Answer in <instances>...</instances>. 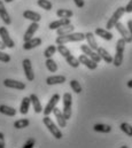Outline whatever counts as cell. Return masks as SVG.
I'll return each instance as SVG.
<instances>
[{
	"instance_id": "obj_32",
	"label": "cell",
	"mask_w": 132,
	"mask_h": 148,
	"mask_svg": "<svg viewBox=\"0 0 132 148\" xmlns=\"http://www.w3.org/2000/svg\"><path fill=\"white\" fill-rule=\"evenodd\" d=\"M37 5H38L40 8L45 9V10H51L52 7H53V5H52V2H51L50 0H38V1H37Z\"/></svg>"
},
{
	"instance_id": "obj_37",
	"label": "cell",
	"mask_w": 132,
	"mask_h": 148,
	"mask_svg": "<svg viewBox=\"0 0 132 148\" xmlns=\"http://www.w3.org/2000/svg\"><path fill=\"white\" fill-rule=\"evenodd\" d=\"M0 61L3 62V63H8L10 61V55L5 53V52H2V51H0Z\"/></svg>"
},
{
	"instance_id": "obj_39",
	"label": "cell",
	"mask_w": 132,
	"mask_h": 148,
	"mask_svg": "<svg viewBox=\"0 0 132 148\" xmlns=\"http://www.w3.org/2000/svg\"><path fill=\"white\" fill-rule=\"evenodd\" d=\"M74 2H75V5H76L78 8H83V7L85 6V1H84V0H74Z\"/></svg>"
},
{
	"instance_id": "obj_2",
	"label": "cell",
	"mask_w": 132,
	"mask_h": 148,
	"mask_svg": "<svg viewBox=\"0 0 132 148\" xmlns=\"http://www.w3.org/2000/svg\"><path fill=\"white\" fill-rule=\"evenodd\" d=\"M125 45H126V42H125V40H124L123 38L118 39L117 42H116V48H115L116 54H115V56H114V59H113V64H114L115 67H120V66L123 63Z\"/></svg>"
},
{
	"instance_id": "obj_8",
	"label": "cell",
	"mask_w": 132,
	"mask_h": 148,
	"mask_svg": "<svg viewBox=\"0 0 132 148\" xmlns=\"http://www.w3.org/2000/svg\"><path fill=\"white\" fill-rule=\"evenodd\" d=\"M80 51L83 52V54H85L86 56H89L91 60H93L94 62H97V63H99L100 61H101V58L99 56V54L96 52V51H93L89 45H82L80 46Z\"/></svg>"
},
{
	"instance_id": "obj_15",
	"label": "cell",
	"mask_w": 132,
	"mask_h": 148,
	"mask_svg": "<svg viewBox=\"0 0 132 148\" xmlns=\"http://www.w3.org/2000/svg\"><path fill=\"white\" fill-rule=\"evenodd\" d=\"M40 45H41V39H40V38L32 37L31 39L24 41L23 48H24L25 51H30V49H33V48H36V47H38V46H40Z\"/></svg>"
},
{
	"instance_id": "obj_12",
	"label": "cell",
	"mask_w": 132,
	"mask_h": 148,
	"mask_svg": "<svg viewBox=\"0 0 132 148\" xmlns=\"http://www.w3.org/2000/svg\"><path fill=\"white\" fill-rule=\"evenodd\" d=\"M78 61H79V63H82V64H84L86 68H89L90 70H94V69H97V67H98V63L94 62L93 60H91V59H90L89 56H86L85 54L79 55Z\"/></svg>"
},
{
	"instance_id": "obj_29",
	"label": "cell",
	"mask_w": 132,
	"mask_h": 148,
	"mask_svg": "<svg viewBox=\"0 0 132 148\" xmlns=\"http://www.w3.org/2000/svg\"><path fill=\"white\" fill-rule=\"evenodd\" d=\"M72 15H74V12L70 10V9L62 8V9L56 10V16L60 17V18H70V17H72Z\"/></svg>"
},
{
	"instance_id": "obj_4",
	"label": "cell",
	"mask_w": 132,
	"mask_h": 148,
	"mask_svg": "<svg viewBox=\"0 0 132 148\" xmlns=\"http://www.w3.org/2000/svg\"><path fill=\"white\" fill-rule=\"evenodd\" d=\"M71 107H72V97L69 92H66L63 94V116L67 121L71 117Z\"/></svg>"
},
{
	"instance_id": "obj_13",
	"label": "cell",
	"mask_w": 132,
	"mask_h": 148,
	"mask_svg": "<svg viewBox=\"0 0 132 148\" xmlns=\"http://www.w3.org/2000/svg\"><path fill=\"white\" fill-rule=\"evenodd\" d=\"M0 17H1V20L3 21V23L6 25H9L12 23V18H10V16H9V14H8L7 9H6L5 3H3L2 0H0Z\"/></svg>"
},
{
	"instance_id": "obj_9",
	"label": "cell",
	"mask_w": 132,
	"mask_h": 148,
	"mask_svg": "<svg viewBox=\"0 0 132 148\" xmlns=\"http://www.w3.org/2000/svg\"><path fill=\"white\" fill-rule=\"evenodd\" d=\"M22 66H23V70H24V75H25L27 79L29 82H32L34 79V73H33L31 61L29 59H24L22 62Z\"/></svg>"
},
{
	"instance_id": "obj_22",
	"label": "cell",
	"mask_w": 132,
	"mask_h": 148,
	"mask_svg": "<svg viewBox=\"0 0 132 148\" xmlns=\"http://www.w3.org/2000/svg\"><path fill=\"white\" fill-rule=\"evenodd\" d=\"M85 39L87 40V45H89L93 51H97V49H98V42H97V40H96L94 34H92V32L85 34Z\"/></svg>"
},
{
	"instance_id": "obj_45",
	"label": "cell",
	"mask_w": 132,
	"mask_h": 148,
	"mask_svg": "<svg viewBox=\"0 0 132 148\" xmlns=\"http://www.w3.org/2000/svg\"><path fill=\"white\" fill-rule=\"evenodd\" d=\"M13 0H3V2H6V3H9V2H12Z\"/></svg>"
},
{
	"instance_id": "obj_34",
	"label": "cell",
	"mask_w": 132,
	"mask_h": 148,
	"mask_svg": "<svg viewBox=\"0 0 132 148\" xmlns=\"http://www.w3.org/2000/svg\"><path fill=\"white\" fill-rule=\"evenodd\" d=\"M70 87H71L72 91H74L75 93H77V94H79V93L82 92V86H80L79 82H77L76 79H72V80L70 82Z\"/></svg>"
},
{
	"instance_id": "obj_30",
	"label": "cell",
	"mask_w": 132,
	"mask_h": 148,
	"mask_svg": "<svg viewBox=\"0 0 132 148\" xmlns=\"http://www.w3.org/2000/svg\"><path fill=\"white\" fill-rule=\"evenodd\" d=\"M66 61H67V63L70 66V67H72V68H78L79 67V61H78V59L77 58H75L72 54H69V55H67L66 58Z\"/></svg>"
},
{
	"instance_id": "obj_38",
	"label": "cell",
	"mask_w": 132,
	"mask_h": 148,
	"mask_svg": "<svg viewBox=\"0 0 132 148\" xmlns=\"http://www.w3.org/2000/svg\"><path fill=\"white\" fill-rule=\"evenodd\" d=\"M34 144H36V140L33 138H29L27 140V143L23 145V148H32L34 146Z\"/></svg>"
},
{
	"instance_id": "obj_43",
	"label": "cell",
	"mask_w": 132,
	"mask_h": 148,
	"mask_svg": "<svg viewBox=\"0 0 132 148\" xmlns=\"http://www.w3.org/2000/svg\"><path fill=\"white\" fill-rule=\"evenodd\" d=\"M5 48H6V45H5V44H3V42L0 40V51H3Z\"/></svg>"
},
{
	"instance_id": "obj_41",
	"label": "cell",
	"mask_w": 132,
	"mask_h": 148,
	"mask_svg": "<svg viewBox=\"0 0 132 148\" xmlns=\"http://www.w3.org/2000/svg\"><path fill=\"white\" fill-rule=\"evenodd\" d=\"M0 148H5V136L2 132H0Z\"/></svg>"
},
{
	"instance_id": "obj_40",
	"label": "cell",
	"mask_w": 132,
	"mask_h": 148,
	"mask_svg": "<svg viewBox=\"0 0 132 148\" xmlns=\"http://www.w3.org/2000/svg\"><path fill=\"white\" fill-rule=\"evenodd\" d=\"M124 10H125V13H132V0H130L129 3L124 7Z\"/></svg>"
},
{
	"instance_id": "obj_28",
	"label": "cell",
	"mask_w": 132,
	"mask_h": 148,
	"mask_svg": "<svg viewBox=\"0 0 132 148\" xmlns=\"http://www.w3.org/2000/svg\"><path fill=\"white\" fill-rule=\"evenodd\" d=\"M45 64H46V68L48 69L50 73H56V71H58V64H56V62H55L52 58L46 59Z\"/></svg>"
},
{
	"instance_id": "obj_36",
	"label": "cell",
	"mask_w": 132,
	"mask_h": 148,
	"mask_svg": "<svg viewBox=\"0 0 132 148\" xmlns=\"http://www.w3.org/2000/svg\"><path fill=\"white\" fill-rule=\"evenodd\" d=\"M56 51L63 56V58H66L67 55H69V54H71V52L67 48L65 45H58V47H56Z\"/></svg>"
},
{
	"instance_id": "obj_24",
	"label": "cell",
	"mask_w": 132,
	"mask_h": 148,
	"mask_svg": "<svg viewBox=\"0 0 132 148\" xmlns=\"http://www.w3.org/2000/svg\"><path fill=\"white\" fill-rule=\"evenodd\" d=\"M30 103H31V101H30V98H29V97H24V98L22 99L21 106H20V112H21L22 115H27V114H28L29 108H30Z\"/></svg>"
},
{
	"instance_id": "obj_5",
	"label": "cell",
	"mask_w": 132,
	"mask_h": 148,
	"mask_svg": "<svg viewBox=\"0 0 132 148\" xmlns=\"http://www.w3.org/2000/svg\"><path fill=\"white\" fill-rule=\"evenodd\" d=\"M124 13H125V10H124V7H118L115 12H114V14L111 15V17L108 20V22H107V24H106V28H107V30H110V29H113L114 27H115V24L120 21V18L124 15Z\"/></svg>"
},
{
	"instance_id": "obj_21",
	"label": "cell",
	"mask_w": 132,
	"mask_h": 148,
	"mask_svg": "<svg viewBox=\"0 0 132 148\" xmlns=\"http://www.w3.org/2000/svg\"><path fill=\"white\" fill-rule=\"evenodd\" d=\"M97 53L99 54V56L101 58V60H103L106 63H113V58H111V55H110V54H109L104 48H102V47H98Z\"/></svg>"
},
{
	"instance_id": "obj_11",
	"label": "cell",
	"mask_w": 132,
	"mask_h": 148,
	"mask_svg": "<svg viewBox=\"0 0 132 148\" xmlns=\"http://www.w3.org/2000/svg\"><path fill=\"white\" fill-rule=\"evenodd\" d=\"M3 85L8 88H15V90H20V91H23L25 88V84L22 83V82H19V80H15V79H5L3 80Z\"/></svg>"
},
{
	"instance_id": "obj_23",
	"label": "cell",
	"mask_w": 132,
	"mask_h": 148,
	"mask_svg": "<svg viewBox=\"0 0 132 148\" xmlns=\"http://www.w3.org/2000/svg\"><path fill=\"white\" fill-rule=\"evenodd\" d=\"M74 30H75V27H74L71 23H69V24H67V25L58 28V29H56V34H58V36H63V35H68V34L74 32Z\"/></svg>"
},
{
	"instance_id": "obj_18",
	"label": "cell",
	"mask_w": 132,
	"mask_h": 148,
	"mask_svg": "<svg viewBox=\"0 0 132 148\" xmlns=\"http://www.w3.org/2000/svg\"><path fill=\"white\" fill-rule=\"evenodd\" d=\"M29 98H30V101H31V105H32L34 112H36V114L43 112V107H41V103H40V101H39V98H38L36 94H31Z\"/></svg>"
},
{
	"instance_id": "obj_42",
	"label": "cell",
	"mask_w": 132,
	"mask_h": 148,
	"mask_svg": "<svg viewBox=\"0 0 132 148\" xmlns=\"http://www.w3.org/2000/svg\"><path fill=\"white\" fill-rule=\"evenodd\" d=\"M128 30H129L130 36H131V38H132V20H129V21H128Z\"/></svg>"
},
{
	"instance_id": "obj_35",
	"label": "cell",
	"mask_w": 132,
	"mask_h": 148,
	"mask_svg": "<svg viewBox=\"0 0 132 148\" xmlns=\"http://www.w3.org/2000/svg\"><path fill=\"white\" fill-rule=\"evenodd\" d=\"M120 127H121V130H122L126 136L132 137V126L129 124V123H122Z\"/></svg>"
},
{
	"instance_id": "obj_26",
	"label": "cell",
	"mask_w": 132,
	"mask_h": 148,
	"mask_svg": "<svg viewBox=\"0 0 132 148\" xmlns=\"http://www.w3.org/2000/svg\"><path fill=\"white\" fill-rule=\"evenodd\" d=\"M0 112L6 115V116H10V117H14L16 115V109H14L13 107H9V106H6V105H1L0 106Z\"/></svg>"
},
{
	"instance_id": "obj_1",
	"label": "cell",
	"mask_w": 132,
	"mask_h": 148,
	"mask_svg": "<svg viewBox=\"0 0 132 148\" xmlns=\"http://www.w3.org/2000/svg\"><path fill=\"white\" fill-rule=\"evenodd\" d=\"M85 39V34L82 32H71L68 35H63V36H58L55 39L56 45H65L67 42H75V41H83Z\"/></svg>"
},
{
	"instance_id": "obj_19",
	"label": "cell",
	"mask_w": 132,
	"mask_h": 148,
	"mask_svg": "<svg viewBox=\"0 0 132 148\" xmlns=\"http://www.w3.org/2000/svg\"><path fill=\"white\" fill-rule=\"evenodd\" d=\"M23 17L27 20H30L31 22H39L41 20L40 14L33 12V10H24L23 12Z\"/></svg>"
},
{
	"instance_id": "obj_20",
	"label": "cell",
	"mask_w": 132,
	"mask_h": 148,
	"mask_svg": "<svg viewBox=\"0 0 132 148\" xmlns=\"http://www.w3.org/2000/svg\"><path fill=\"white\" fill-rule=\"evenodd\" d=\"M70 23V18H60V20H56L54 22H51L48 24V28L51 30H56L58 28L60 27H63V25H67Z\"/></svg>"
},
{
	"instance_id": "obj_44",
	"label": "cell",
	"mask_w": 132,
	"mask_h": 148,
	"mask_svg": "<svg viewBox=\"0 0 132 148\" xmlns=\"http://www.w3.org/2000/svg\"><path fill=\"white\" fill-rule=\"evenodd\" d=\"M126 85H128V87H129V88H132V79H130V80L128 82V84H126Z\"/></svg>"
},
{
	"instance_id": "obj_27",
	"label": "cell",
	"mask_w": 132,
	"mask_h": 148,
	"mask_svg": "<svg viewBox=\"0 0 132 148\" xmlns=\"http://www.w3.org/2000/svg\"><path fill=\"white\" fill-rule=\"evenodd\" d=\"M93 130L96 132H100V133H109L111 131V126L106 125V124H94Z\"/></svg>"
},
{
	"instance_id": "obj_6",
	"label": "cell",
	"mask_w": 132,
	"mask_h": 148,
	"mask_svg": "<svg viewBox=\"0 0 132 148\" xmlns=\"http://www.w3.org/2000/svg\"><path fill=\"white\" fill-rule=\"evenodd\" d=\"M0 38H1V41L6 45V47H8V48H14L15 42H14V40L10 38L9 32H8V30H7L6 27H0Z\"/></svg>"
},
{
	"instance_id": "obj_7",
	"label": "cell",
	"mask_w": 132,
	"mask_h": 148,
	"mask_svg": "<svg viewBox=\"0 0 132 148\" xmlns=\"http://www.w3.org/2000/svg\"><path fill=\"white\" fill-rule=\"evenodd\" d=\"M59 101H60V95H59L58 93L54 94V95H52V98L50 99V101H48V103L46 105L45 109H43L44 115H45V116H50V114H52V111L56 107V105L59 103Z\"/></svg>"
},
{
	"instance_id": "obj_17",
	"label": "cell",
	"mask_w": 132,
	"mask_h": 148,
	"mask_svg": "<svg viewBox=\"0 0 132 148\" xmlns=\"http://www.w3.org/2000/svg\"><path fill=\"white\" fill-rule=\"evenodd\" d=\"M67 80V78L62 75H58V76H50L46 78V83L47 85H56V84H63Z\"/></svg>"
},
{
	"instance_id": "obj_33",
	"label": "cell",
	"mask_w": 132,
	"mask_h": 148,
	"mask_svg": "<svg viewBox=\"0 0 132 148\" xmlns=\"http://www.w3.org/2000/svg\"><path fill=\"white\" fill-rule=\"evenodd\" d=\"M55 52H56V46H54V45H50V46L44 51V56H45L46 59L52 58V56L55 54Z\"/></svg>"
},
{
	"instance_id": "obj_16",
	"label": "cell",
	"mask_w": 132,
	"mask_h": 148,
	"mask_svg": "<svg viewBox=\"0 0 132 148\" xmlns=\"http://www.w3.org/2000/svg\"><path fill=\"white\" fill-rule=\"evenodd\" d=\"M52 112L54 114V116H55V118H56V122H58L59 126H60V127H66L67 126V119L65 118L63 112L61 111V109H59V108H56V107H55Z\"/></svg>"
},
{
	"instance_id": "obj_14",
	"label": "cell",
	"mask_w": 132,
	"mask_h": 148,
	"mask_svg": "<svg viewBox=\"0 0 132 148\" xmlns=\"http://www.w3.org/2000/svg\"><path fill=\"white\" fill-rule=\"evenodd\" d=\"M38 28H39L38 22H32V23L28 27V29H27V31H25V34H24V36H23V40L27 41V40L31 39V38L33 37V35L37 32Z\"/></svg>"
},
{
	"instance_id": "obj_31",
	"label": "cell",
	"mask_w": 132,
	"mask_h": 148,
	"mask_svg": "<svg viewBox=\"0 0 132 148\" xmlns=\"http://www.w3.org/2000/svg\"><path fill=\"white\" fill-rule=\"evenodd\" d=\"M29 125H30V121L28 118H21V119L15 121L14 123L15 129H24V127H28Z\"/></svg>"
},
{
	"instance_id": "obj_10",
	"label": "cell",
	"mask_w": 132,
	"mask_h": 148,
	"mask_svg": "<svg viewBox=\"0 0 132 148\" xmlns=\"http://www.w3.org/2000/svg\"><path fill=\"white\" fill-rule=\"evenodd\" d=\"M114 28H116V30L120 32V35H121L122 38L125 40L126 44H128V42H132V38H131V36H130V32H129L128 28L124 27V24H122L121 22H117Z\"/></svg>"
},
{
	"instance_id": "obj_25",
	"label": "cell",
	"mask_w": 132,
	"mask_h": 148,
	"mask_svg": "<svg viewBox=\"0 0 132 148\" xmlns=\"http://www.w3.org/2000/svg\"><path fill=\"white\" fill-rule=\"evenodd\" d=\"M96 35L101 37L102 39H104V40H108V41L113 39V34L107 29H101V28L96 29Z\"/></svg>"
},
{
	"instance_id": "obj_3",
	"label": "cell",
	"mask_w": 132,
	"mask_h": 148,
	"mask_svg": "<svg viewBox=\"0 0 132 148\" xmlns=\"http://www.w3.org/2000/svg\"><path fill=\"white\" fill-rule=\"evenodd\" d=\"M43 123L45 124V126L48 129V131L52 133V136H53L54 138H56V139H61V138L63 137L61 130L55 125V123L50 118V116H45V117L43 118Z\"/></svg>"
}]
</instances>
